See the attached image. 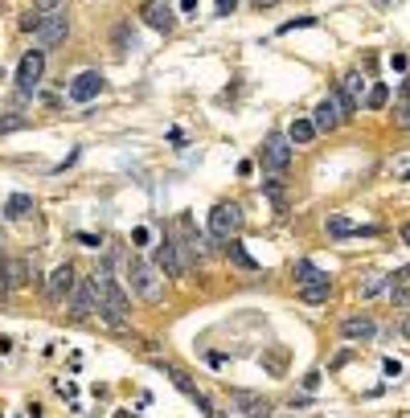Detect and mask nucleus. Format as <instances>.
<instances>
[{
    "instance_id": "nucleus-19",
    "label": "nucleus",
    "mask_w": 410,
    "mask_h": 418,
    "mask_svg": "<svg viewBox=\"0 0 410 418\" xmlns=\"http://www.w3.org/2000/svg\"><path fill=\"white\" fill-rule=\"evenodd\" d=\"M390 287V275H381V271H369L365 279L357 283V291H361V300H374V296H381Z\"/></svg>"
},
{
    "instance_id": "nucleus-18",
    "label": "nucleus",
    "mask_w": 410,
    "mask_h": 418,
    "mask_svg": "<svg viewBox=\"0 0 410 418\" xmlns=\"http://www.w3.org/2000/svg\"><path fill=\"white\" fill-rule=\"evenodd\" d=\"M287 140H292V148H304L316 140V123L312 119H292V127H287Z\"/></svg>"
},
{
    "instance_id": "nucleus-32",
    "label": "nucleus",
    "mask_w": 410,
    "mask_h": 418,
    "mask_svg": "<svg viewBox=\"0 0 410 418\" xmlns=\"http://www.w3.org/2000/svg\"><path fill=\"white\" fill-rule=\"evenodd\" d=\"M37 25H41V13H25V17H21V29H25V33H37Z\"/></svg>"
},
{
    "instance_id": "nucleus-31",
    "label": "nucleus",
    "mask_w": 410,
    "mask_h": 418,
    "mask_svg": "<svg viewBox=\"0 0 410 418\" xmlns=\"http://www.w3.org/2000/svg\"><path fill=\"white\" fill-rule=\"evenodd\" d=\"M58 9H66V0H33V13H58Z\"/></svg>"
},
{
    "instance_id": "nucleus-33",
    "label": "nucleus",
    "mask_w": 410,
    "mask_h": 418,
    "mask_svg": "<svg viewBox=\"0 0 410 418\" xmlns=\"http://www.w3.org/2000/svg\"><path fill=\"white\" fill-rule=\"evenodd\" d=\"M308 25H316V17H299V21H287V25H283V33H292V29H308Z\"/></svg>"
},
{
    "instance_id": "nucleus-16",
    "label": "nucleus",
    "mask_w": 410,
    "mask_h": 418,
    "mask_svg": "<svg viewBox=\"0 0 410 418\" xmlns=\"http://www.w3.org/2000/svg\"><path fill=\"white\" fill-rule=\"evenodd\" d=\"M390 300L398 308H410V267H398L390 275Z\"/></svg>"
},
{
    "instance_id": "nucleus-14",
    "label": "nucleus",
    "mask_w": 410,
    "mask_h": 418,
    "mask_svg": "<svg viewBox=\"0 0 410 418\" xmlns=\"http://www.w3.org/2000/svg\"><path fill=\"white\" fill-rule=\"evenodd\" d=\"M341 336L344 340H353V345H361V340H374L377 336V324L369 316H349L341 324Z\"/></svg>"
},
{
    "instance_id": "nucleus-41",
    "label": "nucleus",
    "mask_w": 410,
    "mask_h": 418,
    "mask_svg": "<svg viewBox=\"0 0 410 418\" xmlns=\"http://www.w3.org/2000/svg\"><path fill=\"white\" fill-rule=\"evenodd\" d=\"M255 4H259V9H271V4H279V0H255Z\"/></svg>"
},
{
    "instance_id": "nucleus-21",
    "label": "nucleus",
    "mask_w": 410,
    "mask_h": 418,
    "mask_svg": "<svg viewBox=\"0 0 410 418\" xmlns=\"http://www.w3.org/2000/svg\"><path fill=\"white\" fill-rule=\"evenodd\" d=\"M226 258L234 263V267H242V271H259V263H255V258L246 254V246H242V242H234V238L226 242Z\"/></svg>"
},
{
    "instance_id": "nucleus-22",
    "label": "nucleus",
    "mask_w": 410,
    "mask_h": 418,
    "mask_svg": "<svg viewBox=\"0 0 410 418\" xmlns=\"http://www.w3.org/2000/svg\"><path fill=\"white\" fill-rule=\"evenodd\" d=\"M4 214H9V218H29L33 214V197L29 193H13V197L4 201Z\"/></svg>"
},
{
    "instance_id": "nucleus-29",
    "label": "nucleus",
    "mask_w": 410,
    "mask_h": 418,
    "mask_svg": "<svg viewBox=\"0 0 410 418\" xmlns=\"http://www.w3.org/2000/svg\"><path fill=\"white\" fill-rule=\"evenodd\" d=\"M262 365L271 369V377H283V365H287V361H283V352H267V357H262Z\"/></svg>"
},
{
    "instance_id": "nucleus-42",
    "label": "nucleus",
    "mask_w": 410,
    "mask_h": 418,
    "mask_svg": "<svg viewBox=\"0 0 410 418\" xmlns=\"http://www.w3.org/2000/svg\"><path fill=\"white\" fill-rule=\"evenodd\" d=\"M0 78H4V70H0Z\"/></svg>"
},
{
    "instance_id": "nucleus-11",
    "label": "nucleus",
    "mask_w": 410,
    "mask_h": 418,
    "mask_svg": "<svg viewBox=\"0 0 410 418\" xmlns=\"http://www.w3.org/2000/svg\"><path fill=\"white\" fill-rule=\"evenodd\" d=\"M70 312H74L78 320H86V316H95L98 312V296H95V283H91V279L70 291Z\"/></svg>"
},
{
    "instance_id": "nucleus-36",
    "label": "nucleus",
    "mask_w": 410,
    "mask_h": 418,
    "mask_svg": "<svg viewBox=\"0 0 410 418\" xmlns=\"http://www.w3.org/2000/svg\"><path fill=\"white\" fill-rule=\"evenodd\" d=\"M131 238H135V246H148V226H140V230H135Z\"/></svg>"
},
{
    "instance_id": "nucleus-25",
    "label": "nucleus",
    "mask_w": 410,
    "mask_h": 418,
    "mask_svg": "<svg viewBox=\"0 0 410 418\" xmlns=\"http://www.w3.org/2000/svg\"><path fill=\"white\" fill-rule=\"evenodd\" d=\"M394 123H398V127H410V78L402 83V95L394 103Z\"/></svg>"
},
{
    "instance_id": "nucleus-12",
    "label": "nucleus",
    "mask_w": 410,
    "mask_h": 418,
    "mask_svg": "<svg viewBox=\"0 0 410 418\" xmlns=\"http://www.w3.org/2000/svg\"><path fill=\"white\" fill-rule=\"evenodd\" d=\"M152 267L164 271V275H173V279H180V275H185V267H180L177 242H160V246H156V258H152Z\"/></svg>"
},
{
    "instance_id": "nucleus-1",
    "label": "nucleus",
    "mask_w": 410,
    "mask_h": 418,
    "mask_svg": "<svg viewBox=\"0 0 410 418\" xmlns=\"http://www.w3.org/2000/svg\"><path fill=\"white\" fill-rule=\"evenodd\" d=\"M91 283H95V296H98V316L107 320L111 328H128L131 303H128V296H123V287L111 279V271L95 267L91 271Z\"/></svg>"
},
{
    "instance_id": "nucleus-15",
    "label": "nucleus",
    "mask_w": 410,
    "mask_h": 418,
    "mask_svg": "<svg viewBox=\"0 0 410 418\" xmlns=\"http://www.w3.org/2000/svg\"><path fill=\"white\" fill-rule=\"evenodd\" d=\"M312 123H316V132H337L344 119H341V107L332 103V95L328 99H320V107H316V115H312Z\"/></svg>"
},
{
    "instance_id": "nucleus-28",
    "label": "nucleus",
    "mask_w": 410,
    "mask_h": 418,
    "mask_svg": "<svg viewBox=\"0 0 410 418\" xmlns=\"http://www.w3.org/2000/svg\"><path fill=\"white\" fill-rule=\"evenodd\" d=\"M0 291L9 296V291H16V279H13V258H0Z\"/></svg>"
},
{
    "instance_id": "nucleus-35",
    "label": "nucleus",
    "mask_w": 410,
    "mask_h": 418,
    "mask_svg": "<svg viewBox=\"0 0 410 418\" xmlns=\"http://www.w3.org/2000/svg\"><path fill=\"white\" fill-rule=\"evenodd\" d=\"M381 369H386V377H398V373H402V365H398L394 357H390V361H386V365H381Z\"/></svg>"
},
{
    "instance_id": "nucleus-20",
    "label": "nucleus",
    "mask_w": 410,
    "mask_h": 418,
    "mask_svg": "<svg viewBox=\"0 0 410 418\" xmlns=\"http://www.w3.org/2000/svg\"><path fill=\"white\" fill-rule=\"evenodd\" d=\"M234 402H242V410L250 418H267V406H271L267 398H259V394H246V390H238V394H234Z\"/></svg>"
},
{
    "instance_id": "nucleus-2",
    "label": "nucleus",
    "mask_w": 410,
    "mask_h": 418,
    "mask_svg": "<svg viewBox=\"0 0 410 418\" xmlns=\"http://www.w3.org/2000/svg\"><path fill=\"white\" fill-rule=\"evenodd\" d=\"M128 283L144 303H160L164 300V275L152 267L148 258H128Z\"/></svg>"
},
{
    "instance_id": "nucleus-6",
    "label": "nucleus",
    "mask_w": 410,
    "mask_h": 418,
    "mask_svg": "<svg viewBox=\"0 0 410 418\" xmlns=\"http://www.w3.org/2000/svg\"><path fill=\"white\" fill-rule=\"evenodd\" d=\"M262 168H267V172H287V164H292V140H287V135H267V140H262Z\"/></svg>"
},
{
    "instance_id": "nucleus-13",
    "label": "nucleus",
    "mask_w": 410,
    "mask_h": 418,
    "mask_svg": "<svg viewBox=\"0 0 410 418\" xmlns=\"http://www.w3.org/2000/svg\"><path fill=\"white\" fill-rule=\"evenodd\" d=\"M381 226H353L344 218H328V238H377Z\"/></svg>"
},
{
    "instance_id": "nucleus-30",
    "label": "nucleus",
    "mask_w": 410,
    "mask_h": 418,
    "mask_svg": "<svg viewBox=\"0 0 410 418\" xmlns=\"http://www.w3.org/2000/svg\"><path fill=\"white\" fill-rule=\"evenodd\" d=\"M131 46V29H128V21H123V25H115V50L123 53Z\"/></svg>"
},
{
    "instance_id": "nucleus-40",
    "label": "nucleus",
    "mask_w": 410,
    "mask_h": 418,
    "mask_svg": "<svg viewBox=\"0 0 410 418\" xmlns=\"http://www.w3.org/2000/svg\"><path fill=\"white\" fill-rule=\"evenodd\" d=\"M402 336H406V340H410V316L402 320Z\"/></svg>"
},
{
    "instance_id": "nucleus-8",
    "label": "nucleus",
    "mask_w": 410,
    "mask_h": 418,
    "mask_svg": "<svg viewBox=\"0 0 410 418\" xmlns=\"http://www.w3.org/2000/svg\"><path fill=\"white\" fill-rule=\"evenodd\" d=\"M164 373H168V382L177 385L180 394H189V398H193L197 406H201V414L217 418V410H213V402L205 398V394H201V390H197V382H193V377H189V373H185V369H180V365H164Z\"/></svg>"
},
{
    "instance_id": "nucleus-24",
    "label": "nucleus",
    "mask_w": 410,
    "mask_h": 418,
    "mask_svg": "<svg viewBox=\"0 0 410 418\" xmlns=\"http://www.w3.org/2000/svg\"><path fill=\"white\" fill-rule=\"evenodd\" d=\"M341 90L361 107V95H365V78H361V70H349V74H344V78H341Z\"/></svg>"
},
{
    "instance_id": "nucleus-3",
    "label": "nucleus",
    "mask_w": 410,
    "mask_h": 418,
    "mask_svg": "<svg viewBox=\"0 0 410 418\" xmlns=\"http://www.w3.org/2000/svg\"><path fill=\"white\" fill-rule=\"evenodd\" d=\"M238 230H242V209L234 201H217L210 209V234L217 242H230V238H238Z\"/></svg>"
},
{
    "instance_id": "nucleus-34",
    "label": "nucleus",
    "mask_w": 410,
    "mask_h": 418,
    "mask_svg": "<svg viewBox=\"0 0 410 418\" xmlns=\"http://www.w3.org/2000/svg\"><path fill=\"white\" fill-rule=\"evenodd\" d=\"M238 9V0H217V17H230Z\"/></svg>"
},
{
    "instance_id": "nucleus-26",
    "label": "nucleus",
    "mask_w": 410,
    "mask_h": 418,
    "mask_svg": "<svg viewBox=\"0 0 410 418\" xmlns=\"http://www.w3.org/2000/svg\"><path fill=\"white\" fill-rule=\"evenodd\" d=\"M25 127H29V115H21V111H4V115H0V135L25 132Z\"/></svg>"
},
{
    "instance_id": "nucleus-5",
    "label": "nucleus",
    "mask_w": 410,
    "mask_h": 418,
    "mask_svg": "<svg viewBox=\"0 0 410 418\" xmlns=\"http://www.w3.org/2000/svg\"><path fill=\"white\" fill-rule=\"evenodd\" d=\"M41 78H46V53L29 50L21 58V66H16V90H21V95H33V90L41 86Z\"/></svg>"
},
{
    "instance_id": "nucleus-7",
    "label": "nucleus",
    "mask_w": 410,
    "mask_h": 418,
    "mask_svg": "<svg viewBox=\"0 0 410 418\" xmlns=\"http://www.w3.org/2000/svg\"><path fill=\"white\" fill-rule=\"evenodd\" d=\"M74 287H78V275H74V267H70V263H62V267H53L46 275V296H49V303H66Z\"/></svg>"
},
{
    "instance_id": "nucleus-10",
    "label": "nucleus",
    "mask_w": 410,
    "mask_h": 418,
    "mask_svg": "<svg viewBox=\"0 0 410 418\" xmlns=\"http://www.w3.org/2000/svg\"><path fill=\"white\" fill-rule=\"evenodd\" d=\"M103 86H107V78H103L98 70H82V74L70 78V99L74 103H91V99H98Z\"/></svg>"
},
{
    "instance_id": "nucleus-23",
    "label": "nucleus",
    "mask_w": 410,
    "mask_h": 418,
    "mask_svg": "<svg viewBox=\"0 0 410 418\" xmlns=\"http://www.w3.org/2000/svg\"><path fill=\"white\" fill-rule=\"evenodd\" d=\"M328 296H332V283H328V279L299 287V300H304V303H328Z\"/></svg>"
},
{
    "instance_id": "nucleus-37",
    "label": "nucleus",
    "mask_w": 410,
    "mask_h": 418,
    "mask_svg": "<svg viewBox=\"0 0 410 418\" xmlns=\"http://www.w3.org/2000/svg\"><path fill=\"white\" fill-rule=\"evenodd\" d=\"M78 242H82V246H98L103 238H98V234H78Z\"/></svg>"
},
{
    "instance_id": "nucleus-4",
    "label": "nucleus",
    "mask_w": 410,
    "mask_h": 418,
    "mask_svg": "<svg viewBox=\"0 0 410 418\" xmlns=\"http://www.w3.org/2000/svg\"><path fill=\"white\" fill-rule=\"evenodd\" d=\"M33 37H37V50H53V46H62L66 37H70V17H66L62 9H58V13H46Z\"/></svg>"
},
{
    "instance_id": "nucleus-27",
    "label": "nucleus",
    "mask_w": 410,
    "mask_h": 418,
    "mask_svg": "<svg viewBox=\"0 0 410 418\" xmlns=\"http://www.w3.org/2000/svg\"><path fill=\"white\" fill-rule=\"evenodd\" d=\"M386 103H390V86H386V83L369 86V95H365V107H369V111H381Z\"/></svg>"
},
{
    "instance_id": "nucleus-38",
    "label": "nucleus",
    "mask_w": 410,
    "mask_h": 418,
    "mask_svg": "<svg viewBox=\"0 0 410 418\" xmlns=\"http://www.w3.org/2000/svg\"><path fill=\"white\" fill-rule=\"evenodd\" d=\"M180 9H185L189 17H197V0H180Z\"/></svg>"
},
{
    "instance_id": "nucleus-9",
    "label": "nucleus",
    "mask_w": 410,
    "mask_h": 418,
    "mask_svg": "<svg viewBox=\"0 0 410 418\" xmlns=\"http://www.w3.org/2000/svg\"><path fill=\"white\" fill-rule=\"evenodd\" d=\"M140 17H144V25H152L156 33H173V29H177V13H173L164 0H144V4H140Z\"/></svg>"
},
{
    "instance_id": "nucleus-17",
    "label": "nucleus",
    "mask_w": 410,
    "mask_h": 418,
    "mask_svg": "<svg viewBox=\"0 0 410 418\" xmlns=\"http://www.w3.org/2000/svg\"><path fill=\"white\" fill-rule=\"evenodd\" d=\"M292 279H295V287H308V283H320V279H328L324 271L316 267V263H308V258H299L292 267Z\"/></svg>"
},
{
    "instance_id": "nucleus-39",
    "label": "nucleus",
    "mask_w": 410,
    "mask_h": 418,
    "mask_svg": "<svg viewBox=\"0 0 410 418\" xmlns=\"http://www.w3.org/2000/svg\"><path fill=\"white\" fill-rule=\"evenodd\" d=\"M398 234H402V242H406V246H410V221H406V226H402V230H398Z\"/></svg>"
}]
</instances>
